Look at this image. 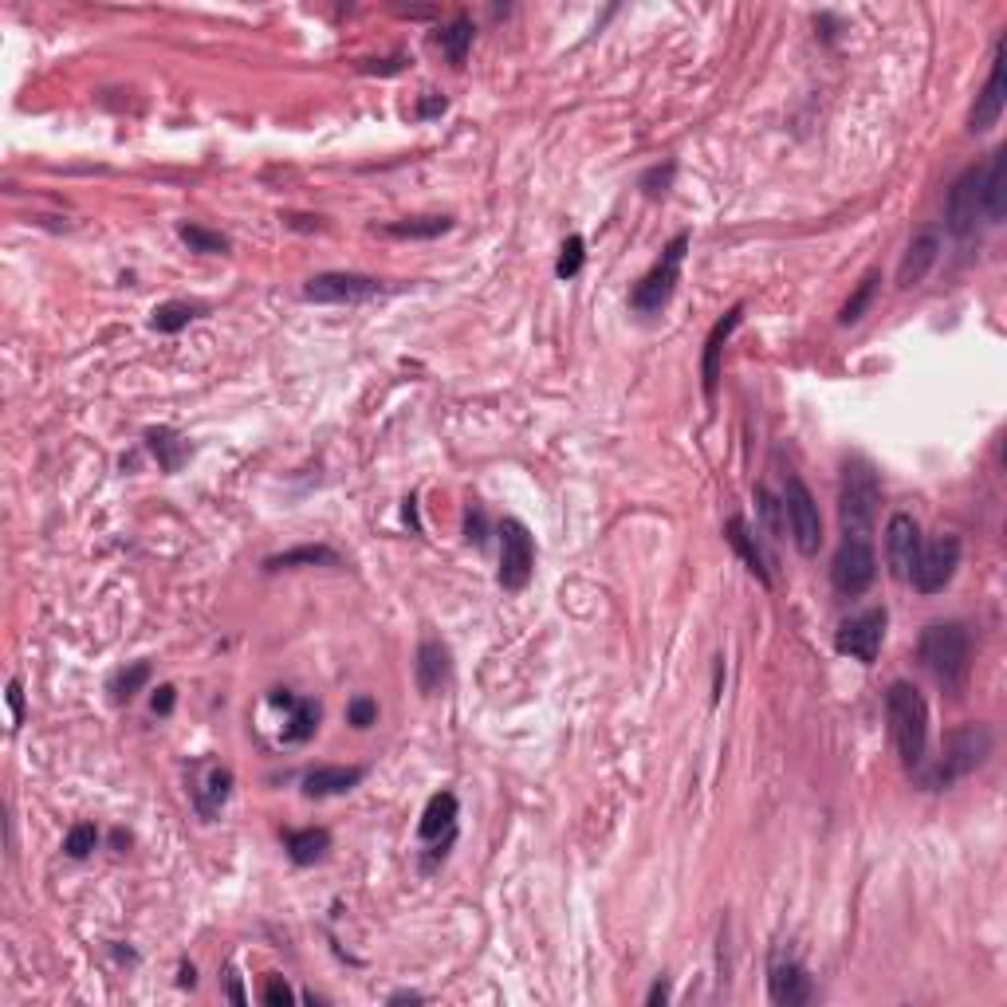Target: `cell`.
<instances>
[{
  "label": "cell",
  "instance_id": "obj_6",
  "mask_svg": "<svg viewBox=\"0 0 1007 1007\" xmlns=\"http://www.w3.org/2000/svg\"><path fill=\"white\" fill-rule=\"evenodd\" d=\"M878 579V556H874V535H843V544L831 559V583L838 595L858 598L870 590Z\"/></svg>",
  "mask_w": 1007,
  "mask_h": 1007
},
{
  "label": "cell",
  "instance_id": "obj_20",
  "mask_svg": "<svg viewBox=\"0 0 1007 1007\" xmlns=\"http://www.w3.org/2000/svg\"><path fill=\"white\" fill-rule=\"evenodd\" d=\"M228 795H233V771L221 768V763H209L206 771H201V780L194 783V807L197 815L206 822L216 819V811L228 803Z\"/></svg>",
  "mask_w": 1007,
  "mask_h": 1007
},
{
  "label": "cell",
  "instance_id": "obj_30",
  "mask_svg": "<svg viewBox=\"0 0 1007 1007\" xmlns=\"http://www.w3.org/2000/svg\"><path fill=\"white\" fill-rule=\"evenodd\" d=\"M437 48H442L445 55H449L452 67H461L464 55H469V48H473V21H464V16H457V21L449 24V28L437 36Z\"/></svg>",
  "mask_w": 1007,
  "mask_h": 1007
},
{
  "label": "cell",
  "instance_id": "obj_39",
  "mask_svg": "<svg viewBox=\"0 0 1007 1007\" xmlns=\"http://www.w3.org/2000/svg\"><path fill=\"white\" fill-rule=\"evenodd\" d=\"M174 700H177L174 685H158L154 697H150V705H154L158 717H170V712H174Z\"/></svg>",
  "mask_w": 1007,
  "mask_h": 1007
},
{
  "label": "cell",
  "instance_id": "obj_33",
  "mask_svg": "<svg viewBox=\"0 0 1007 1007\" xmlns=\"http://www.w3.org/2000/svg\"><path fill=\"white\" fill-rule=\"evenodd\" d=\"M177 237L186 240L189 252H209V257H225V252H228V237H221V233H213V228L177 225Z\"/></svg>",
  "mask_w": 1007,
  "mask_h": 1007
},
{
  "label": "cell",
  "instance_id": "obj_34",
  "mask_svg": "<svg viewBox=\"0 0 1007 1007\" xmlns=\"http://www.w3.org/2000/svg\"><path fill=\"white\" fill-rule=\"evenodd\" d=\"M95 846H99V831H95L91 822H75L72 831H67V838H63L67 858H87Z\"/></svg>",
  "mask_w": 1007,
  "mask_h": 1007
},
{
  "label": "cell",
  "instance_id": "obj_35",
  "mask_svg": "<svg viewBox=\"0 0 1007 1007\" xmlns=\"http://www.w3.org/2000/svg\"><path fill=\"white\" fill-rule=\"evenodd\" d=\"M583 260H586V245L583 237H571L563 245V252H559V264H556V276L559 279H575L579 272H583Z\"/></svg>",
  "mask_w": 1007,
  "mask_h": 1007
},
{
  "label": "cell",
  "instance_id": "obj_2",
  "mask_svg": "<svg viewBox=\"0 0 1007 1007\" xmlns=\"http://www.w3.org/2000/svg\"><path fill=\"white\" fill-rule=\"evenodd\" d=\"M917 658L936 677V685L960 697L972 673V637L965 622H929L917 642Z\"/></svg>",
  "mask_w": 1007,
  "mask_h": 1007
},
{
  "label": "cell",
  "instance_id": "obj_23",
  "mask_svg": "<svg viewBox=\"0 0 1007 1007\" xmlns=\"http://www.w3.org/2000/svg\"><path fill=\"white\" fill-rule=\"evenodd\" d=\"M418 834H422L425 843H437V838H449L457 834V795L452 792H442L433 795L430 803H425V815L422 822H418Z\"/></svg>",
  "mask_w": 1007,
  "mask_h": 1007
},
{
  "label": "cell",
  "instance_id": "obj_25",
  "mask_svg": "<svg viewBox=\"0 0 1007 1007\" xmlns=\"http://www.w3.org/2000/svg\"><path fill=\"white\" fill-rule=\"evenodd\" d=\"M284 846H288V858L296 866H315L319 858L331 850V831H323V826L288 831V834H284Z\"/></svg>",
  "mask_w": 1007,
  "mask_h": 1007
},
{
  "label": "cell",
  "instance_id": "obj_29",
  "mask_svg": "<svg viewBox=\"0 0 1007 1007\" xmlns=\"http://www.w3.org/2000/svg\"><path fill=\"white\" fill-rule=\"evenodd\" d=\"M146 442H150V449H154L158 464H162L165 473H177V469H182V461H186L189 449L174 430H150L146 433Z\"/></svg>",
  "mask_w": 1007,
  "mask_h": 1007
},
{
  "label": "cell",
  "instance_id": "obj_7",
  "mask_svg": "<svg viewBox=\"0 0 1007 1007\" xmlns=\"http://www.w3.org/2000/svg\"><path fill=\"white\" fill-rule=\"evenodd\" d=\"M780 500H783V515H787V527H792V539H795V547H799V556L815 559L822 547L819 500H815L811 488L803 484V476H787Z\"/></svg>",
  "mask_w": 1007,
  "mask_h": 1007
},
{
  "label": "cell",
  "instance_id": "obj_31",
  "mask_svg": "<svg viewBox=\"0 0 1007 1007\" xmlns=\"http://www.w3.org/2000/svg\"><path fill=\"white\" fill-rule=\"evenodd\" d=\"M146 681H150V666L146 661H134V666L119 669L111 677V700L114 705H126V700H134L146 689Z\"/></svg>",
  "mask_w": 1007,
  "mask_h": 1007
},
{
  "label": "cell",
  "instance_id": "obj_19",
  "mask_svg": "<svg viewBox=\"0 0 1007 1007\" xmlns=\"http://www.w3.org/2000/svg\"><path fill=\"white\" fill-rule=\"evenodd\" d=\"M268 700H272L276 709L291 712L288 724H284V744H303V741L315 736V729H319V705L315 700L296 697V693H288V689H276Z\"/></svg>",
  "mask_w": 1007,
  "mask_h": 1007
},
{
  "label": "cell",
  "instance_id": "obj_18",
  "mask_svg": "<svg viewBox=\"0 0 1007 1007\" xmlns=\"http://www.w3.org/2000/svg\"><path fill=\"white\" fill-rule=\"evenodd\" d=\"M366 780V768H343V763H323L303 775V795L308 799H327V795H347L350 787H359Z\"/></svg>",
  "mask_w": 1007,
  "mask_h": 1007
},
{
  "label": "cell",
  "instance_id": "obj_21",
  "mask_svg": "<svg viewBox=\"0 0 1007 1007\" xmlns=\"http://www.w3.org/2000/svg\"><path fill=\"white\" fill-rule=\"evenodd\" d=\"M936 257H941V237L936 233H921L913 245L905 248L902 264H897V288H917L933 272Z\"/></svg>",
  "mask_w": 1007,
  "mask_h": 1007
},
{
  "label": "cell",
  "instance_id": "obj_15",
  "mask_svg": "<svg viewBox=\"0 0 1007 1007\" xmlns=\"http://www.w3.org/2000/svg\"><path fill=\"white\" fill-rule=\"evenodd\" d=\"M1004 103H1007L1004 48H996V55H992V72H987V83H984V91L977 95V103H972V111H968V130H972V134H987V130H992V126L999 123V114H1004Z\"/></svg>",
  "mask_w": 1007,
  "mask_h": 1007
},
{
  "label": "cell",
  "instance_id": "obj_24",
  "mask_svg": "<svg viewBox=\"0 0 1007 1007\" xmlns=\"http://www.w3.org/2000/svg\"><path fill=\"white\" fill-rule=\"evenodd\" d=\"M724 539H729L732 551L744 559V567H748L751 575L760 579L763 586H771V571H768V563H763L760 544H756V535L748 532V524H744L741 515H732V520H729V527H724Z\"/></svg>",
  "mask_w": 1007,
  "mask_h": 1007
},
{
  "label": "cell",
  "instance_id": "obj_10",
  "mask_svg": "<svg viewBox=\"0 0 1007 1007\" xmlns=\"http://www.w3.org/2000/svg\"><path fill=\"white\" fill-rule=\"evenodd\" d=\"M980 182H984V165H972L965 174L956 177L953 189L945 197V225L953 237L968 240L977 233V225L984 221V194H980Z\"/></svg>",
  "mask_w": 1007,
  "mask_h": 1007
},
{
  "label": "cell",
  "instance_id": "obj_27",
  "mask_svg": "<svg viewBox=\"0 0 1007 1007\" xmlns=\"http://www.w3.org/2000/svg\"><path fill=\"white\" fill-rule=\"evenodd\" d=\"M878 288H882V276H878V272H866L862 284L850 291V299H846L843 311H838V327H854V323H862V315L870 311V303H874Z\"/></svg>",
  "mask_w": 1007,
  "mask_h": 1007
},
{
  "label": "cell",
  "instance_id": "obj_8",
  "mask_svg": "<svg viewBox=\"0 0 1007 1007\" xmlns=\"http://www.w3.org/2000/svg\"><path fill=\"white\" fill-rule=\"evenodd\" d=\"M960 535H936V539H929V544H921V556H917L913 563V575H909V583H913V590H921V595H941L948 583H953L956 567H960Z\"/></svg>",
  "mask_w": 1007,
  "mask_h": 1007
},
{
  "label": "cell",
  "instance_id": "obj_13",
  "mask_svg": "<svg viewBox=\"0 0 1007 1007\" xmlns=\"http://www.w3.org/2000/svg\"><path fill=\"white\" fill-rule=\"evenodd\" d=\"M768 996L775 1007H803L815 999V980L811 972L795 960L792 953L775 948L768 965Z\"/></svg>",
  "mask_w": 1007,
  "mask_h": 1007
},
{
  "label": "cell",
  "instance_id": "obj_37",
  "mask_svg": "<svg viewBox=\"0 0 1007 1007\" xmlns=\"http://www.w3.org/2000/svg\"><path fill=\"white\" fill-rule=\"evenodd\" d=\"M347 724H355V729H371V724H378V705H374L371 697H355L347 705Z\"/></svg>",
  "mask_w": 1007,
  "mask_h": 1007
},
{
  "label": "cell",
  "instance_id": "obj_16",
  "mask_svg": "<svg viewBox=\"0 0 1007 1007\" xmlns=\"http://www.w3.org/2000/svg\"><path fill=\"white\" fill-rule=\"evenodd\" d=\"M744 323V303H736V308L729 311L724 319H717L709 331V339H705V355H700V382H705V398H717V386H720V355H724V343L732 339V331Z\"/></svg>",
  "mask_w": 1007,
  "mask_h": 1007
},
{
  "label": "cell",
  "instance_id": "obj_46",
  "mask_svg": "<svg viewBox=\"0 0 1007 1007\" xmlns=\"http://www.w3.org/2000/svg\"><path fill=\"white\" fill-rule=\"evenodd\" d=\"M228 996H233V1004H245V987H240L237 977H228Z\"/></svg>",
  "mask_w": 1007,
  "mask_h": 1007
},
{
  "label": "cell",
  "instance_id": "obj_22",
  "mask_svg": "<svg viewBox=\"0 0 1007 1007\" xmlns=\"http://www.w3.org/2000/svg\"><path fill=\"white\" fill-rule=\"evenodd\" d=\"M980 194H984V221L987 225H1004V216H1007V150H996V154L987 158Z\"/></svg>",
  "mask_w": 1007,
  "mask_h": 1007
},
{
  "label": "cell",
  "instance_id": "obj_44",
  "mask_svg": "<svg viewBox=\"0 0 1007 1007\" xmlns=\"http://www.w3.org/2000/svg\"><path fill=\"white\" fill-rule=\"evenodd\" d=\"M445 107H449V103H445V99H442V95H437V99H425V103H422V107H418V114H442V111H445Z\"/></svg>",
  "mask_w": 1007,
  "mask_h": 1007
},
{
  "label": "cell",
  "instance_id": "obj_4",
  "mask_svg": "<svg viewBox=\"0 0 1007 1007\" xmlns=\"http://www.w3.org/2000/svg\"><path fill=\"white\" fill-rule=\"evenodd\" d=\"M878 476L862 461H850L838 488V524L843 535H874V508H878Z\"/></svg>",
  "mask_w": 1007,
  "mask_h": 1007
},
{
  "label": "cell",
  "instance_id": "obj_5",
  "mask_svg": "<svg viewBox=\"0 0 1007 1007\" xmlns=\"http://www.w3.org/2000/svg\"><path fill=\"white\" fill-rule=\"evenodd\" d=\"M685 248H689V233H677V237L669 240L658 264L649 268L646 276L634 284V291H630V308L642 311V315H658V311L666 308L669 299H673V291H677Z\"/></svg>",
  "mask_w": 1007,
  "mask_h": 1007
},
{
  "label": "cell",
  "instance_id": "obj_17",
  "mask_svg": "<svg viewBox=\"0 0 1007 1007\" xmlns=\"http://www.w3.org/2000/svg\"><path fill=\"white\" fill-rule=\"evenodd\" d=\"M413 673H418V689L425 693V697H437V693L449 685L452 677V658L449 649L437 642V637H425L422 646H418V661H413Z\"/></svg>",
  "mask_w": 1007,
  "mask_h": 1007
},
{
  "label": "cell",
  "instance_id": "obj_11",
  "mask_svg": "<svg viewBox=\"0 0 1007 1007\" xmlns=\"http://www.w3.org/2000/svg\"><path fill=\"white\" fill-rule=\"evenodd\" d=\"M378 296H386L382 279L359 276V272H319L303 288V299L311 303H371Z\"/></svg>",
  "mask_w": 1007,
  "mask_h": 1007
},
{
  "label": "cell",
  "instance_id": "obj_3",
  "mask_svg": "<svg viewBox=\"0 0 1007 1007\" xmlns=\"http://www.w3.org/2000/svg\"><path fill=\"white\" fill-rule=\"evenodd\" d=\"M885 720H890V736L909 771H917L929 760V705L925 697L909 685V681H894L885 693Z\"/></svg>",
  "mask_w": 1007,
  "mask_h": 1007
},
{
  "label": "cell",
  "instance_id": "obj_43",
  "mask_svg": "<svg viewBox=\"0 0 1007 1007\" xmlns=\"http://www.w3.org/2000/svg\"><path fill=\"white\" fill-rule=\"evenodd\" d=\"M666 999H669V984H666V980H658V984L649 987L646 1004H649V1007H658V1004H666Z\"/></svg>",
  "mask_w": 1007,
  "mask_h": 1007
},
{
  "label": "cell",
  "instance_id": "obj_36",
  "mask_svg": "<svg viewBox=\"0 0 1007 1007\" xmlns=\"http://www.w3.org/2000/svg\"><path fill=\"white\" fill-rule=\"evenodd\" d=\"M756 500H760L756 508H760V515H763V524H768V532L775 535V539H780V535H783V520H787V515H783V500H780V496H771L768 488H756Z\"/></svg>",
  "mask_w": 1007,
  "mask_h": 1007
},
{
  "label": "cell",
  "instance_id": "obj_47",
  "mask_svg": "<svg viewBox=\"0 0 1007 1007\" xmlns=\"http://www.w3.org/2000/svg\"><path fill=\"white\" fill-rule=\"evenodd\" d=\"M197 984V972L194 965H182V987H194Z\"/></svg>",
  "mask_w": 1007,
  "mask_h": 1007
},
{
  "label": "cell",
  "instance_id": "obj_26",
  "mask_svg": "<svg viewBox=\"0 0 1007 1007\" xmlns=\"http://www.w3.org/2000/svg\"><path fill=\"white\" fill-rule=\"evenodd\" d=\"M449 228H452V216H406V221L382 225V233L394 240H433V237H445Z\"/></svg>",
  "mask_w": 1007,
  "mask_h": 1007
},
{
  "label": "cell",
  "instance_id": "obj_40",
  "mask_svg": "<svg viewBox=\"0 0 1007 1007\" xmlns=\"http://www.w3.org/2000/svg\"><path fill=\"white\" fill-rule=\"evenodd\" d=\"M9 709H12V729H21V724H24V693H21V681H9Z\"/></svg>",
  "mask_w": 1007,
  "mask_h": 1007
},
{
  "label": "cell",
  "instance_id": "obj_1",
  "mask_svg": "<svg viewBox=\"0 0 1007 1007\" xmlns=\"http://www.w3.org/2000/svg\"><path fill=\"white\" fill-rule=\"evenodd\" d=\"M987 756H992V729H987V724H960V729H953L945 736L941 756L913 771V780L921 783L925 792H945V787L960 783L977 768H984Z\"/></svg>",
  "mask_w": 1007,
  "mask_h": 1007
},
{
  "label": "cell",
  "instance_id": "obj_42",
  "mask_svg": "<svg viewBox=\"0 0 1007 1007\" xmlns=\"http://www.w3.org/2000/svg\"><path fill=\"white\" fill-rule=\"evenodd\" d=\"M469 539H473V544H484V512L481 508L469 512Z\"/></svg>",
  "mask_w": 1007,
  "mask_h": 1007
},
{
  "label": "cell",
  "instance_id": "obj_12",
  "mask_svg": "<svg viewBox=\"0 0 1007 1007\" xmlns=\"http://www.w3.org/2000/svg\"><path fill=\"white\" fill-rule=\"evenodd\" d=\"M882 637H885V610L874 607V610H862V614L846 618L843 626H838V634H834V649L850 661L874 666L878 649H882Z\"/></svg>",
  "mask_w": 1007,
  "mask_h": 1007
},
{
  "label": "cell",
  "instance_id": "obj_32",
  "mask_svg": "<svg viewBox=\"0 0 1007 1007\" xmlns=\"http://www.w3.org/2000/svg\"><path fill=\"white\" fill-rule=\"evenodd\" d=\"M299 563H327V567H339V556L331 551V547H296V551H284V556H272L264 559L268 571H284V567H299Z\"/></svg>",
  "mask_w": 1007,
  "mask_h": 1007
},
{
  "label": "cell",
  "instance_id": "obj_14",
  "mask_svg": "<svg viewBox=\"0 0 1007 1007\" xmlns=\"http://www.w3.org/2000/svg\"><path fill=\"white\" fill-rule=\"evenodd\" d=\"M921 524H917L909 512H894L890 524H885V563H890V575L909 583L913 575V563L921 556Z\"/></svg>",
  "mask_w": 1007,
  "mask_h": 1007
},
{
  "label": "cell",
  "instance_id": "obj_9",
  "mask_svg": "<svg viewBox=\"0 0 1007 1007\" xmlns=\"http://www.w3.org/2000/svg\"><path fill=\"white\" fill-rule=\"evenodd\" d=\"M500 586L503 590H524L535 571V539L520 520H500Z\"/></svg>",
  "mask_w": 1007,
  "mask_h": 1007
},
{
  "label": "cell",
  "instance_id": "obj_45",
  "mask_svg": "<svg viewBox=\"0 0 1007 1007\" xmlns=\"http://www.w3.org/2000/svg\"><path fill=\"white\" fill-rule=\"evenodd\" d=\"M422 992H394L390 996V1004H422Z\"/></svg>",
  "mask_w": 1007,
  "mask_h": 1007
},
{
  "label": "cell",
  "instance_id": "obj_28",
  "mask_svg": "<svg viewBox=\"0 0 1007 1007\" xmlns=\"http://www.w3.org/2000/svg\"><path fill=\"white\" fill-rule=\"evenodd\" d=\"M197 315H201V303H186V299H170V303L154 308V319H150V327L162 331V335H177V331H186Z\"/></svg>",
  "mask_w": 1007,
  "mask_h": 1007
},
{
  "label": "cell",
  "instance_id": "obj_38",
  "mask_svg": "<svg viewBox=\"0 0 1007 1007\" xmlns=\"http://www.w3.org/2000/svg\"><path fill=\"white\" fill-rule=\"evenodd\" d=\"M264 1004L268 1007H288L296 1004V992H291V984L284 977H268L264 980Z\"/></svg>",
  "mask_w": 1007,
  "mask_h": 1007
},
{
  "label": "cell",
  "instance_id": "obj_41",
  "mask_svg": "<svg viewBox=\"0 0 1007 1007\" xmlns=\"http://www.w3.org/2000/svg\"><path fill=\"white\" fill-rule=\"evenodd\" d=\"M673 182V165H666V170H649L646 177H642V186L654 194V186H661V194H666V186Z\"/></svg>",
  "mask_w": 1007,
  "mask_h": 1007
}]
</instances>
